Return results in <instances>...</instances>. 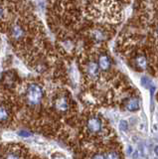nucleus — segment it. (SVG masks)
<instances>
[{"mask_svg":"<svg viewBox=\"0 0 158 159\" xmlns=\"http://www.w3.org/2000/svg\"><path fill=\"white\" fill-rule=\"evenodd\" d=\"M93 37L95 40H97V41L102 42V41H103V40L106 39V34H105V32L102 31V30L97 29V30H95V31L93 32Z\"/></svg>","mask_w":158,"mask_h":159,"instance_id":"8","label":"nucleus"},{"mask_svg":"<svg viewBox=\"0 0 158 159\" xmlns=\"http://www.w3.org/2000/svg\"><path fill=\"white\" fill-rule=\"evenodd\" d=\"M97 63H98V66H100L101 70H102V71H106V70H108L111 66V62L110 57L105 54H102L98 57Z\"/></svg>","mask_w":158,"mask_h":159,"instance_id":"4","label":"nucleus"},{"mask_svg":"<svg viewBox=\"0 0 158 159\" xmlns=\"http://www.w3.org/2000/svg\"><path fill=\"white\" fill-rule=\"evenodd\" d=\"M18 134H19V136H21V137H29V136H31V133L29 132V131H27V130H25V129H23V130H20L18 132Z\"/></svg>","mask_w":158,"mask_h":159,"instance_id":"11","label":"nucleus"},{"mask_svg":"<svg viewBox=\"0 0 158 159\" xmlns=\"http://www.w3.org/2000/svg\"><path fill=\"white\" fill-rule=\"evenodd\" d=\"M157 35H158V28H157Z\"/></svg>","mask_w":158,"mask_h":159,"instance_id":"14","label":"nucleus"},{"mask_svg":"<svg viewBox=\"0 0 158 159\" xmlns=\"http://www.w3.org/2000/svg\"><path fill=\"white\" fill-rule=\"evenodd\" d=\"M154 152H155V154L158 156V146H156L155 147V149H154Z\"/></svg>","mask_w":158,"mask_h":159,"instance_id":"13","label":"nucleus"},{"mask_svg":"<svg viewBox=\"0 0 158 159\" xmlns=\"http://www.w3.org/2000/svg\"><path fill=\"white\" fill-rule=\"evenodd\" d=\"M136 65L137 67L141 69H145L147 67V60L144 56H138L136 58Z\"/></svg>","mask_w":158,"mask_h":159,"instance_id":"9","label":"nucleus"},{"mask_svg":"<svg viewBox=\"0 0 158 159\" xmlns=\"http://www.w3.org/2000/svg\"><path fill=\"white\" fill-rule=\"evenodd\" d=\"M2 16H3V9L1 6H0V19L2 18Z\"/></svg>","mask_w":158,"mask_h":159,"instance_id":"12","label":"nucleus"},{"mask_svg":"<svg viewBox=\"0 0 158 159\" xmlns=\"http://www.w3.org/2000/svg\"><path fill=\"white\" fill-rule=\"evenodd\" d=\"M100 66H98V63L97 62H90L88 64V67H87V73L88 75V77L91 79H97L100 75Z\"/></svg>","mask_w":158,"mask_h":159,"instance_id":"3","label":"nucleus"},{"mask_svg":"<svg viewBox=\"0 0 158 159\" xmlns=\"http://www.w3.org/2000/svg\"><path fill=\"white\" fill-rule=\"evenodd\" d=\"M11 35L14 40H20L24 35L23 29L19 25H14L11 28Z\"/></svg>","mask_w":158,"mask_h":159,"instance_id":"7","label":"nucleus"},{"mask_svg":"<svg viewBox=\"0 0 158 159\" xmlns=\"http://www.w3.org/2000/svg\"><path fill=\"white\" fill-rule=\"evenodd\" d=\"M8 118V111L7 108L4 107L2 106H0V122L5 121L6 119Z\"/></svg>","mask_w":158,"mask_h":159,"instance_id":"10","label":"nucleus"},{"mask_svg":"<svg viewBox=\"0 0 158 159\" xmlns=\"http://www.w3.org/2000/svg\"><path fill=\"white\" fill-rule=\"evenodd\" d=\"M69 107V102L68 99L65 97L59 98L56 101V108L60 111H65Z\"/></svg>","mask_w":158,"mask_h":159,"instance_id":"6","label":"nucleus"},{"mask_svg":"<svg viewBox=\"0 0 158 159\" xmlns=\"http://www.w3.org/2000/svg\"><path fill=\"white\" fill-rule=\"evenodd\" d=\"M125 107L129 111H136L140 107V102L137 98H129L125 103Z\"/></svg>","mask_w":158,"mask_h":159,"instance_id":"5","label":"nucleus"},{"mask_svg":"<svg viewBox=\"0 0 158 159\" xmlns=\"http://www.w3.org/2000/svg\"><path fill=\"white\" fill-rule=\"evenodd\" d=\"M87 127L88 129V131L93 134L100 133L102 129V121L97 116H92L88 119Z\"/></svg>","mask_w":158,"mask_h":159,"instance_id":"2","label":"nucleus"},{"mask_svg":"<svg viewBox=\"0 0 158 159\" xmlns=\"http://www.w3.org/2000/svg\"><path fill=\"white\" fill-rule=\"evenodd\" d=\"M43 98V89L36 84H32L27 89V98L31 104H38Z\"/></svg>","mask_w":158,"mask_h":159,"instance_id":"1","label":"nucleus"}]
</instances>
